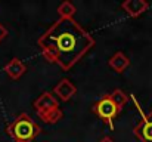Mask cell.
<instances>
[{
	"mask_svg": "<svg viewBox=\"0 0 152 142\" xmlns=\"http://www.w3.org/2000/svg\"><path fill=\"white\" fill-rule=\"evenodd\" d=\"M136 105L139 108L137 102H136ZM139 111H140V108H139ZM133 133H134V136L140 142H152V113L149 116H145L142 113V121L134 126Z\"/></svg>",
	"mask_w": 152,
	"mask_h": 142,
	"instance_id": "obj_5",
	"label": "cell"
},
{
	"mask_svg": "<svg viewBox=\"0 0 152 142\" xmlns=\"http://www.w3.org/2000/svg\"><path fill=\"white\" fill-rule=\"evenodd\" d=\"M75 12H77V9H75V6L71 3V1H62L59 6H58V15H59V18H62V19H72L74 18V15H75Z\"/></svg>",
	"mask_w": 152,
	"mask_h": 142,
	"instance_id": "obj_10",
	"label": "cell"
},
{
	"mask_svg": "<svg viewBox=\"0 0 152 142\" xmlns=\"http://www.w3.org/2000/svg\"><path fill=\"white\" fill-rule=\"evenodd\" d=\"M42 129L40 126L25 113L18 114L10 123L6 126V133L13 139V141H24L31 142L40 135Z\"/></svg>",
	"mask_w": 152,
	"mask_h": 142,
	"instance_id": "obj_2",
	"label": "cell"
},
{
	"mask_svg": "<svg viewBox=\"0 0 152 142\" xmlns=\"http://www.w3.org/2000/svg\"><path fill=\"white\" fill-rule=\"evenodd\" d=\"M108 65L115 71V73H124L127 68H129V65H130V59H129V56L124 53V52H121V50H118V52H115L109 59H108Z\"/></svg>",
	"mask_w": 152,
	"mask_h": 142,
	"instance_id": "obj_9",
	"label": "cell"
},
{
	"mask_svg": "<svg viewBox=\"0 0 152 142\" xmlns=\"http://www.w3.org/2000/svg\"><path fill=\"white\" fill-rule=\"evenodd\" d=\"M13 142H24V141H13Z\"/></svg>",
	"mask_w": 152,
	"mask_h": 142,
	"instance_id": "obj_14",
	"label": "cell"
},
{
	"mask_svg": "<svg viewBox=\"0 0 152 142\" xmlns=\"http://www.w3.org/2000/svg\"><path fill=\"white\" fill-rule=\"evenodd\" d=\"M99 142H114V139L109 138V136H103V138H101V141Z\"/></svg>",
	"mask_w": 152,
	"mask_h": 142,
	"instance_id": "obj_13",
	"label": "cell"
},
{
	"mask_svg": "<svg viewBox=\"0 0 152 142\" xmlns=\"http://www.w3.org/2000/svg\"><path fill=\"white\" fill-rule=\"evenodd\" d=\"M3 71L12 79V80H18L21 79L25 71H27V65L19 59V58H12L4 67H3Z\"/></svg>",
	"mask_w": 152,
	"mask_h": 142,
	"instance_id": "obj_8",
	"label": "cell"
},
{
	"mask_svg": "<svg viewBox=\"0 0 152 142\" xmlns=\"http://www.w3.org/2000/svg\"><path fill=\"white\" fill-rule=\"evenodd\" d=\"M121 7L126 10V13L132 18H137L140 16L143 12L148 10L149 3L145 0H126L121 3Z\"/></svg>",
	"mask_w": 152,
	"mask_h": 142,
	"instance_id": "obj_7",
	"label": "cell"
},
{
	"mask_svg": "<svg viewBox=\"0 0 152 142\" xmlns=\"http://www.w3.org/2000/svg\"><path fill=\"white\" fill-rule=\"evenodd\" d=\"M92 113L96 114L99 118L103 120L105 124H108V127L111 130H114V118L118 116L120 110L115 107V104L111 101L109 98V93L105 95L103 98H101L98 102L93 104L92 107Z\"/></svg>",
	"mask_w": 152,
	"mask_h": 142,
	"instance_id": "obj_4",
	"label": "cell"
},
{
	"mask_svg": "<svg viewBox=\"0 0 152 142\" xmlns=\"http://www.w3.org/2000/svg\"><path fill=\"white\" fill-rule=\"evenodd\" d=\"M109 98H111V101L115 104V107H117L118 110H121V108L129 102V95L126 93L124 90H121V89H114V90L109 93Z\"/></svg>",
	"mask_w": 152,
	"mask_h": 142,
	"instance_id": "obj_11",
	"label": "cell"
},
{
	"mask_svg": "<svg viewBox=\"0 0 152 142\" xmlns=\"http://www.w3.org/2000/svg\"><path fill=\"white\" fill-rule=\"evenodd\" d=\"M7 34H9L7 28H6V27H4V25L0 22V43H1V42H3L6 37H7Z\"/></svg>",
	"mask_w": 152,
	"mask_h": 142,
	"instance_id": "obj_12",
	"label": "cell"
},
{
	"mask_svg": "<svg viewBox=\"0 0 152 142\" xmlns=\"http://www.w3.org/2000/svg\"><path fill=\"white\" fill-rule=\"evenodd\" d=\"M53 95L59 99V101H62V102H68L74 95L77 93V88H75V85L69 80V79H61L58 83H56V86L53 88Z\"/></svg>",
	"mask_w": 152,
	"mask_h": 142,
	"instance_id": "obj_6",
	"label": "cell"
},
{
	"mask_svg": "<svg viewBox=\"0 0 152 142\" xmlns=\"http://www.w3.org/2000/svg\"><path fill=\"white\" fill-rule=\"evenodd\" d=\"M37 45L48 62L68 71L90 52L95 39L74 18H59L40 36Z\"/></svg>",
	"mask_w": 152,
	"mask_h": 142,
	"instance_id": "obj_1",
	"label": "cell"
},
{
	"mask_svg": "<svg viewBox=\"0 0 152 142\" xmlns=\"http://www.w3.org/2000/svg\"><path fill=\"white\" fill-rule=\"evenodd\" d=\"M33 107L39 118L46 124H56L64 117V113L59 107V99L53 95V92H43L34 101Z\"/></svg>",
	"mask_w": 152,
	"mask_h": 142,
	"instance_id": "obj_3",
	"label": "cell"
}]
</instances>
